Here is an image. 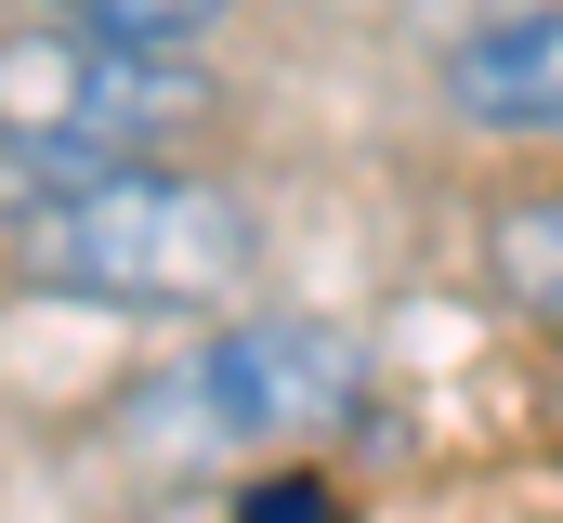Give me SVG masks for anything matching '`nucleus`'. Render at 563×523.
Instances as JSON below:
<instances>
[{
  "instance_id": "nucleus-3",
  "label": "nucleus",
  "mask_w": 563,
  "mask_h": 523,
  "mask_svg": "<svg viewBox=\"0 0 563 523\" xmlns=\"http://www.w3.org/2000/svg\"><path fill=\"white\" fill-rule=\"evenodd\" d=\"M210 119H223V92L184 53H132V40H92V26H13L0 40V144L13 157L119 170V157H170Z\"/></svg>"
},
{
  "instance_id": "nucleus-5",
  "label": "nucleus",
  "mask_w": 563,
  "mask_h": 523,
  "mask_svg": "<svg viewBox=\"0 0 563 523\" xmlns=\"http://www.w3.org/2000/svg\"><path fill=\"white\" fill-rule=\"evenodd\" d=\"M485 262H498V288L563 327V183H525V197H498V223H485Z\"/></svg>"
},
{
  "instance_id": "nucleus-1",
  "label": "nucleus",
  "mask_w": 563,
  "mask_h": 523,
  "mask_svg": "<svg viewBox=\"0 0 563 523\" xmlns=\"http://www.w3.org/2000/svg\"><path fill=\"white\" fill-rule=\"evenodd\" d=\"M0 210H13V275L53 288V301H92V314H210L250 288V197H223L210 170H66V157H13L0 170Z\"/></svg>"
},
{
  "instance_id": "nucleus-6",
  "label": "nucleus",
  "mask_w": 563,
  "mask_h": 523,
  "mask_svg": "<svg viewBox=\"0 0 563 523\" xmlns=\"http://www.w3.org/2000/svg\"><path fill=\"white\" fill-rule=\"evenodd\" d=\"M236 0H53V26H92V40H132V53H184L210 40Z\"/></svg>"
},
{
  "instance_id": "nucleus-2",
  "label": "nucleus",
  "mask_w": 563,
  "mask_h": 523,
  "mask_svg": "<svg viewBox=\"0 0 563 523\" xmlns=\"http://www.w3.org/2000/svg\"><path fill=\"white\" fill-rule=\"evenodd\" d=\"M354 419H367V341L314 327V314H250L119 405V432L157 458H288V445H328Z\"/></svg>"
},
{
  "instance_id": "nucleus-4",
  "label": "nucleus",
  "mask_w": 563,
  "mask_h": 523,
  "mask_svg": "<svg viewBox=\"0 0 563 523\" xmlns=\"http://www.w3.org/2000/svg\"><path fill=\"white\" fill-rule=\"evenodd\" d=\"M445 105L472 131H563V0H511L445 40Z\"/></svg>"
},
{
  "instance_id": "nucleus-7",
  "label": "nucleus",
  "mask_w": 563,
  "mask_h": 523,
  "mask_svg": "<svg viewBox=\"0 0 563 523\" xmlns=\"http://www.w3.org/2000/svg\"><path fill=\"white\" fill-rule=\"evenodd\" d=\"M236 523H341V498H328L314 471H250V485H236Z\"/></svg>"
}]
</instances>
